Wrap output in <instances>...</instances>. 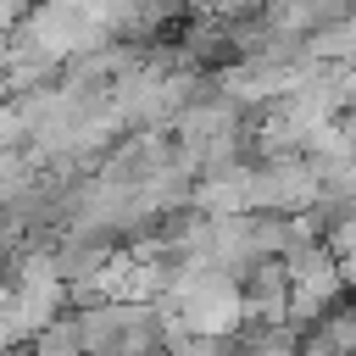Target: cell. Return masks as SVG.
<instances>
[{"label": "cell", "instance_id": "cell-1", "mask_svg": "<svg viewBox=\"0 0 356 356\" xmlns=\"http://www.w3.org/2000/svg\"><path fill=\"white\" fill-rule=\"evenodd\" d=\"M117 22L106 11V0H39L22 28L11 33V44H28L50 61H72V56H89L100 44H111Z\"/></svg>", "mask_w": 356, "mask_h": 356}, {"label": "cell", "instance_id": "cell-2", "mask_svg": "<svg viewBox=\"0 0 356 356\" xmlns=\"http://www.w3.org/2000/svg\"><path fill=\"white\" fill-rule=\"evenodd\" d=\"M323 200V184H317V167L306 156H273L256 167V211H312Z\"/></svg>", "mask_w": 356, "mask_h": 356}, {"label": "cell", "instance_id": "cell-3", "mask_svg": "<svg viewBox=\"0 0 356 356\" xmlns=\"http://www.w3.org/2000/svg\"><path fill=\"white\" fill-rule=\"evenodd\" d=\"M300 72H306V61H300V67H284V61L245 56V61H234V67L217 78V89H222L228 100H239V106H256V100H284V95L300 83Z\"/></svg>", "mask_w": 356, "mask_h": 356}, {"label": "cell", "instance_id": "cell-4", "mask_svg": "<svg viewBox=\"0 0 356 356\" xmlns=\"http://www.w3.org/2000/svg\"><path fill=\"white\" fill-rule=\"evenodd\" d=\"M28 350H33V356H89L78 317H56V323H44V328L33 334V345H28Z\"/></svg>", "mask_w": 356, "mask_h": 356}, {"label": "cell", "instance_id": "cell-5", "mask_svg": "<svg viewBox=\"0 0 356 356\" xmlns=\"http://www.w3.org/2000/svg\"><path fill=\"white\" fill-rule=\"evenodd\" d=\"M28 17V0H0V39H11Z\"/></svg>", "mask_w": 356, "mask_h": 356}, {"label": "cell", "instance_id": "cell-6", "mask_svg": "<svg viewBox=\"0 0 356 356\" xmlns=\"http://www.w3.org/2000/svg\"><path fill=\"white\" fill-rule=\"evenodd\" d=\"M339 95L345 106H356V61H339Z\"/></svg>", "mask_w": 356, "mask_h": 356}, {"label": "cell", "instance_id": "cell-7", "mask_svg": "<svg viewBox=\"0 0 356 356\" xmlns=\"http://www.w3.org/2000/svg\"><path fill=\"white\" fill-rule=\"evenodd\" d=\"M339 128H345V139H350V150H356V106L339 111Z\"/></svg>", "mask_w": 356, "mask_h": 356}, {"label": "cell", "instance_id": "cell-8", "mask_svg": "<svg viewBox=\"0 0 356 356\" xmlns=\"http://www.w3.org/2000/svg\"><path fill=\"white\" fill-rule=\"evenodd\" d=\"M234 356H273V350H261V345H239Z\"/></svg>", "mask_w": 356, "mask_h": 356}]
</instances>
